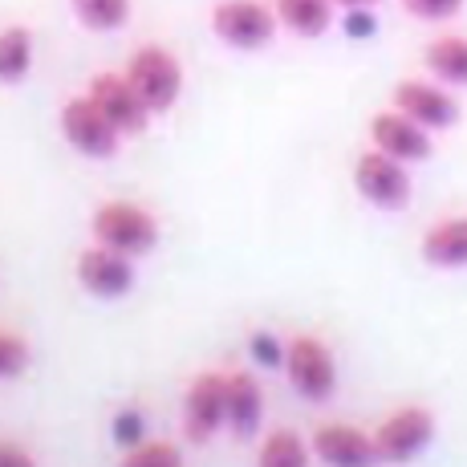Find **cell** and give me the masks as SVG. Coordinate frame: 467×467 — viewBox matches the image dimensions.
I'll return each instance as SVG.
<instances>
[{"label":"cell","instance_id":"1","mask_svg":"<svg viewBox=\"0 0 467 467\" xmlns=\"http://www.w3.org/2000/svg\"><path fill=\"white\" fill-rule=\"evenodd\" d=\"M94 236H98V244L114 248V253H122V256H142L159 244V223H155V215L147 208H139V203L110 200L94 215Z\"/></svg>","mask_w":467,"mask_h":467},{"label":"cell","instance_id":"2","mask_svg":"<svg viewBox=\"0 0 467 467\" xmlns=\"http://www.w3.org/2000/svg\"><path fill=\"white\" fill-rule=\"evenodd\" d=\"M130 86L142 94V102L150 106V114H167L183 94V66L175 61V53L163 45H142L134 49L127 66Z\"/></svg>","mask_w":467,"mask_h":467},{"label":"cell","instance_id":"3","mask_svg":"<svg viewBox=\"0 0 467 467\" xmlns=\"http://www.w3.org/2000/svg\"><path fill=\"white\" fill-rule=\"evenodd\" d=\"M276 25H281L276 8L260 5V0H220L212 8V33L223 45L244 49V53L265 49L276 37Z\"/></svg>","mask_w":467,"mask_h":467},{"label":"cell","instance_id":"4","mask_svg":"<svg viewBox=\"0 0 467 467\" xmlns=\"http://www.w3.org/2000/svg\"><path fill=\"white\" fill-rule=\"evenodd\" d=\"M285 374H289L293 390L309 402H326L337 390V362L329 354L326 341L301 334L285 346Z\"/></svg>","mask_w":467,"mask_h":467},{"label":"cell","instance_id":"5","mask_svg":"<svg viewBox=\"0 0 467 467\" xmlns=\"http://www.w3.org/2000/svg\"><path fill=\"white\" fill-rule=\"evenodd\" d=\"M354 187L366 203H374V208L399 212V208H407V200H410V171L402 159H394V155H386V150L374 147L354 163Z\"/></svg>","mask_w":467,"mask_h":467},{"label":"cell","instance_id":"6","mask_svg":"<svg viewBox=\"0 0 467 467\" xmlns=\"http://www.w3.org/2000/svg\"><path fill=\"white\" fill-rule=\"evenodd\" d=\"M61 134L69 139V147L82 150L89 159H110L114 150H119V139H122V130L106 119L102 106H98L89 94H78L61 106Z\"/></svg>","mask_w":467,"mask_h":467},{"label":"cell","instance_id":"7","mask_svg":"<svg viewBox=\"0 0 467 467\" xmlns=\"http://www.w3.org/2000/svg\"><path fill=\"white\" fill-rule=\"evenodd\" d=\"M431 439H435V415H431L427 407L394 410V415L374 431V447H379L382 463H410L415 455L427 451Z\"/></svg>","mask_w":467,"mask_h":467},{"label":"cell","instance_id":"8","mask_svg":"<svg viewBox=\"0 0 467 467\" xmlns=\"http://www.w3.org/2000/svg\"><path fill=\"white\" fill-rule=\"evenodd\" d=\"M220 427H228V374H200L183 402V431L192 443H208Z\"/></svg>","mask_w":467,"mask_h":467},{"label":"cell","instance_id":"9","mask_svg":"<svg viewBox=\"0 0 467 467\" xmlns=\"http://www.w3.org/2000/svg\"><path fill=\"white\" fill-rule=\"evenodd\" d=\"M86 94L102 106V114L122 134H142V130H147V122L155 119V114H150V106L142 102V94L130 86L127 74H110V69H106V74H98L94 82H89Z\"/></svg>","mask_w":467,"mask_h":467},{"label":"cell","instance_id":"10","mask_svg":"<svg viewBox=\"0 0 467 467\" xmlns=\"http://www.w3.org/2000/svg\"><path fill=\"white\" fill-rule=\"evenodd\" d=\"M394 110H402L407 119H415L419 127L435 130H451L460 122V102L447 94L443 86L435 82H419V78H407V82L394 86Z\"/></svg>","mask_w":467,"mask_h":467},{"label":"cell","instance_id":"11","mask_svg":"<svg viewBox=\"0 0 467 467\" xmlns=\"http://www.w3.org/2000/svg\"><path fill=\"white\" fill-rule=\"evenodd\" d=\"M313 451L326 467H379V447L374 435H366L362 427L349 423H326L313 435Z\"/></svg>","mask_w":467,"mask_h":467},{"label":"cell","instance_id":"12","mask_svg":"<svg viewBox=\"0 0 467 467\" xmlns=\"http://www.w3.org/2000/svg\"><path fill=\"white\" fill-rule=\"evenodd\" d=\"M78 281H82L86 293H94V297H127L134 289V268H130V256L114 253V248H86L82 256H78Z\"/></svg>","mask_w":467,"mask_h":467},{"label":"cell","instance_id":"13","mask_svg":"<svg viewBox=\"0 0 467 467\" xmlns=\"http://www.w3.org/2000/svg\"><path fill=\"white\" fill-rule=\"evenodd\" d=\"M370 142L402 163H423L431 155V130L407 119L402 110H382L370 119Z\"/></svg>","mask_w":467,"mask_h":467},{"label":"cell","instance_id":"14","mask_svg":"<svg viewBox=\"0 0 467 467\" xmlns=\"http://www.w3.org/2000/svg\"><path fill=\"white\" fill-rule=\"evenodd\" d=\"M265 419V390H260V379L248 370L228 374V427L232 435L248 439Z\"/></svg>","mask_w":467,"mask_h":467},{"label":"cell","instance_id":"15","mask_svg":"<svg viewBox=\"0 0 467 467\" xmlns=\"http://www.w3.org/2000/svg\"><path fill=\"white\" fill-rule=\"evenodd\" d=\"M419 253L431 268H467V215H451L427 228Z\"/></svg>","mask_w":467,"mask_h":467},{"label":"cell","instance_id":"16","mask_svg":"<svg viewBox=\"0 0 467 467\" xmlns=\"http://www.w3.org/2000/svg\"><path fill=\"white\" fill-rule=\"evenodd\" d=\"M423 66L435 74V82L467 89V37L463 33H439L423 49Z\"/></svg>","mask_w":467,"mask_h":467},{"label":"cell","instance_id":"17","mask_svg":"<svg viewBox=\"0 0 467 467\" xmlns=\"http://www.w3.org/2000/svg\"><path fill=\"white\" fill-rule=\"evenodd\" d=\"M276 16H281V25L289 33H297V37L313 41L321 37V33H329V25H334V0H273Z\"/></svg>","mask_w":467,"mask_h":467},{"label":"cell","instance_id":"18","mask_svg":"<svg viewBox=\"0 0 467 467\" xmlns=\"http://www.w3.org/2000/svg\"><path fill=\"white\" fill-rule=\"evenodd\" d=\"M29 69H33V33L25 25L0 29V82L16 86L29 78Z\"/></svg>","mask_w":467,"mask_h":467},{"label":"cell","instance_id":"19","mask_svg":"<svg viewBox=\"0 0 467 467\" xmlns=\"http://www.w3.org/2000/svg\"><path fill=\"white\" fill-rule=\"evenodd\" d=\"M256 467H309V447L297 431H273L260 443Z\"/></svg>","mask_w":467,"mask_h":467},{"label":"cell","instance_id":"20","mask_svg":"<svg viewBox=\"0 0 467 467\" xmlns=\"http://www.w3.org/2000/svg\"><path fill=\"white\" fill-rule=\"evenodd\" d=\"M74 16L94 33H114L130 21V0H69Z\"/></svg>","mask_w":467,"mask_h":467},{"label":"cell","instance_id":"21","mask_svg":"<svg viewBox=\"0 0 467 467\" xmlns=\"http://www.w3.org/2000/svg\"><path fill=\"white\" fill-rule=\"evenodd\" d=\"M122 467H183V455H179L175 443H163V439H147V443H134L127 451Z\"/></svg>","mask_w":467,"mask_h":467},{"label":"cell","instance_id":"22","mask_svg":"<svg viewBox=\"0 0 467 467\" xmlns=\"http://www.w3.org/2000/svg\"><path fill=\"white\" fill-rule=\"evenodd\" d=\"M415 21H427V25H439V21H451V16L463 13L467 0H399Z\"/></svg>","mask_w":467,"mask_h":467},{"label":"cell","instance_id":"23","mask_svg":"<svg viewBox=\"0 0 467 467\" xmlns=\"http://www.w3.org/2000/svg\"><path fill=\"white\" fill-rule=\"evenodd\" d=\"M29 366V346H25V337L8 334V329H0V382L5 379H16V374Z\"/></svg>","mask_w":467,"mask_h":467},{"label":"cell","instance_id":"24","mask_svg":"<svg viewBox=\"0 0 467 467\" xmlns=\"http://www.w3.org/2000/svg\"><path fill=\"white\" fill-rule=\"evenodd\" d=\"M374 8H349L346 13V33L349 37H370L374 33Z\"/></svg>","mask_w":467,"mask_h":467},{"label":"cell","instance_id":"25","mask_svg":"<svg viewBox=\"0 0 467 467\" xmlns=\"http://www.w3.org/2000/svg\"><path fill=\"white\" fill-rule=\"evenodd\" d=\"M0 467H37V460L16 443H0Z\"/></svg>","mask_w":467,"mask_h":467},{"label":"cell","instance_id":"26","mask_svg":"<svg viewBox=\"0 0 467 467\" xmlns=\"http://www.w3.org/2000/svg\"><path fill=\"white\" fill-rule=\"evenodd\" d=\"M334 5L349 13V8H374V5H382V0H334Z\"/></svg>","mask_w":467,"mask_h":467}]
</instances>
